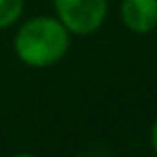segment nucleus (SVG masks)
Instances as JSON below:
<instances>
[{"instance_id": "obj_3", "label": "nucleus", "mask_w": 157, "mask_h": 157, "mask_svg": "<svg viewBox=\"0 0 157 157\" xmlns=\"http://www.w3.org/2000/svg\"><path fill=\"white\" fill-rule=\"evenodd\" d=\"M121 22L133 35H151L157 28V0H121Z\"/></svg>"}, {"instance_id": "obj_1", "label": "nucleus", "mask_w": 157, "mask_h": 157, "mask_svg": "<svg viewBox=\"0 0 157 157\" xmlns=\"http://www.w3.org/2000/svg\"><path fill=\"white\" fill-rule=\"evenodd\" d=\"M71 48V33L56 15H35L20 24L13 37V52L20 63L45 69L60 63Z\"/></svg>"}, {"instance_id": "obj_4", "label": "nucleus", "mask_w": 157, "mask_h": 157, "mask_svg": "<svg viewBox=\"0 0 157 157\" xmlns=\"http://www.w3.org/2000/svg\"><path fill=\"white\" fill-rule=\"evenodd\" d=\"M24 15V0H0V30L15 26Z\"/></svg>"}, {"instance_id": "obj_2", "label": "nucleus", "mask_w": 157, "mask_h": 157, "mask_svg": "<svg viewBox=\"0 0 157 157\" xmlns=\"http://www.w3.org/2000/svg\"><path fill=\"white\" fill-rule=\"evenodd\" d=\"M52 7L63 26L75 37L97 33L108 17V0H52Z\"/></svg>"}, {"instance_id": "obj_5", "label": "nucleus", "mask_w": 157, "mask_h": 157, "mask_svg": "<svg viewBox=\"0 0 157 157\" xmlns=\"http://www.w3.org/2000/svg\"><path fill=\"white\" fill-rule=\"evenodd\" d=\"M151 148H153V153L157 155V118L153 121V125H151Z\"/></svg>"}]
</instances>
